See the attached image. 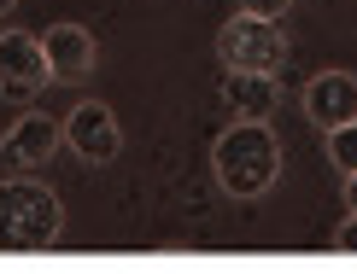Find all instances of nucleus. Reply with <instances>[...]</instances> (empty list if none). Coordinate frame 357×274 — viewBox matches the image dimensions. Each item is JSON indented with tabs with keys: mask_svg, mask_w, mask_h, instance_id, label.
Instances as JSON below:
<instances>
[{
	"mask_svg": "<svg viewBox=\"0 0 357 274\" xmlns=\"http://www.w3.org/2000/svg\"><path fill=\"white\" fill-rule=\"evenodd\" d=\"M211 175L229 199H264L281 181V140L270 123H241L229 117V129L211 146Z\"/></svg>",
	"mask_w": 357,
	"mask_h": 274,
	"instance_id": "obj_1",
	"label": "nucleus"
},
{
	"mask_svg": "<svg viewBox=\"0 0 357 274\" xmlns=\"http://www.w3.org/2000/svg\"><path fill=\"white\" fill-rule=\"evenodd\" d=\"M65 227V204L53 187L29 175L0 181V251H47Z\"/></svg>",
	"mask_w": 357,
	"mask_h": 274,
	"instance_id": "obj_2",
	"label": "nucleus"
},
{
	"mask_svg": "<svg viewBox=\"0 0 357 274\" xmlns=\"http://www.w3.org/2000/svg\"><path fill=\"white\" fill-rule=\"evenodd\" d=\"M287 53H293V41H287V29H281V18H246V12H234V18L217 29V58H222V70L281 76Z\"/></svg>",
	"mask_w": 357,
	"mask_h": 274,
	"instance_id": "obj_3",
	"label": "nucleus"
},
{
	"mask_svg": "<svg viewBox=\"0 0 357 274\" xmlns=\"http://www.w3.org/2000/svg\"><path fill=\"white\" fill-rule=\"evenodd\" d=\"M47 58H41V35L29 29H0V94L6 99H36L47 88Z\"/></svg>",
	"mask_w": 357,
	"mask_h": 274,
	"instance_id": "obj_4",
	"label": "nucleus"
},
{
	"mask_svg": "<svg viewBox=\"0 0 357 274\" xmlns=\"http://www.w3.org/2000/svg\"><path fill=\"white\" fill-rule=\"evenodd\" d=\"M59 134H65V146L77 152L82 163H112L117 152H123V129H117L112 105H100V99H82L77 111L59 123Z\"/></svg>",
	"mask_w": 357,
	"mask_h": 274,
	"instance_id": "obj_5",
	"label": "nucleus"
},
{
	"mask_svg": "<svg viewBox=\"0 0 357 274\" xmlns=\"http://www.w3.org/2000/svg\"><path fill=\"white\" fill-rule=\"evenodd\" d=\"M305 117H310V129H340V123H351L357 117V76L351 70H317L305 82Z\"/></svg>",
	"mask_w": 357,
	"mask_h": 274,
	"instance_id": "obj_6",
	"label": "nucleus"
},
{
	"mask_svg": "<svg viewBox=\"0 0 357 274\" xmlns=\"http://www.w3.org/2000/svg\"><path fill=\"white\" fill-rule=\"evenodd\" d=\"M41 58H47V76L53 82H88L100 65V47L82 24H53L41 35Z\"/></svg>",
	"mask_w": 357,
	"mask_h": 274,
	"instance_id": "obj_7",
	"label": "nucleus"
},
{
	"mask_svg": "<svg viewBox=\"0 0 357 274\" xmlns=\"http://www.w3.org/2000/svg\"><path fill=\"white\" fill-rule=\"evenodd\" d=\"M59 146H65V134H59L53 117L47 111H24L18 123L6 129V140H0V158H6L12 170H41Z\"/></svg>",
	"mask_w": 357,
	"mask_h": 274,
	"instance_id": "obj_8",
	"label": "nucleus"
},
{
	"mask_svg": "<svg viewBox=\"0 0 357 274\" xmlns=\"http://www.w3.org/2000/svg\"><path fill=\"white\" fill-rule=\"evenodd\" d=\"M222 111L241 117V123H270V117L281 111V76L229 70V82H222Z\"/></svg>",
	"mask_w": 357,
	"mask_h": 274,
	"instance_id": "obj_9",
	"label": "nucleus"
},
{
	"mask_svg": "<svg viewBox=\"0 0 357 274\" xmlns=\"http://www.w3.org/2000/svg\"><path fill=\"white\" fill-rule=\"evenodd\" d=\"M328 163H334L340 175L357 170V117H351V123H340V129H328Z\"/></svg>",
	"mask_w": 357,
	"mask_h": 274,
	"instance_id": "obj_10",
	"label": "nucleus"
},
{
	"mask_svg": "<svg viewBox=\"0 0 357 274\" xmlns=\"http://www.w3.org/2000/svg\"><path fill=\"white\" fill-rule=\"evenodd\" d=\"M287 6H293V0H241V12H246V18H281Z\"/></svg>",
	"mask_w": 357,
	"mask_h": 274,
	"instance_id": "obj_11",
	"label": "nucleus"
},
{
	"mask_svg": "<svg viewBox=\"0 0 357 274\" xmlns=\"http://www.w3.org/2000/svg\"><path fill=\"white\" fill-rule=\"evenodd\" d=\"M334 245L346 251V257H357V210H351V216H346V222L334 227Z\"/></svg>",
	"mask_w": 357,
	"mask_h": 274,
	"instance_id": "obj_12",
	"label": "nucleus"
},
{
	"mask_svg": "<svg viewBox=\"0 0 357 274\" xmlns=\"http://www.w3.org/2000/svg\"><path fill=\"white\" fill-rule=\"evenodd\" d=\"M346 210H357V170L346 175Z\"/></svg>",
	"mask_w": 357,
	"mask_h": 274,
	"instance_id": "obj_13",
	"label": "nucleus"
},
{
	"mask_svg": "<svg viewBox=\"0 0 357 274\" xmlns=\"http://www.w3.org/2000/svg\"><path fill=\"white\" fill-rule=\"evenodd\" d=\"M12 6H18V0H0V18H6V12H12Z\"/></svg>",
	"mask_w": 357,
	"mask_h": 274,
	"instance_id": "obj_14",
	"label": "nucleus"
}]
</instances>
